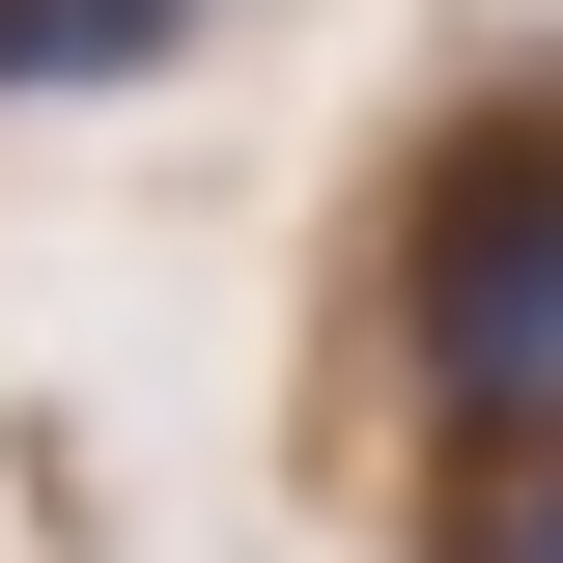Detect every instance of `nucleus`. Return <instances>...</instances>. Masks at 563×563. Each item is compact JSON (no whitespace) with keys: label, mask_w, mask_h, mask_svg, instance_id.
<instances>
[{"label":"nucleus","mask_w":563,"mask_h":563,"mask_svg":"<svg viewBox=\"0 0 563 563\" xmlns=\"http://www.w3.org/2000/svg\"><path fill=\"white\" fill-rule=\"evenodd\" d=\"M395 339L479 451H563V113H479L395 198Z\"/></svg>","instance_id":"nucleus-1"},{"label":"nucleus","mask_w":563,"mask_h":563,"mask_svg":"<svg viewBox=\"0 0 563 563\" xmlns=\"http://www.w3.org/2000/svg\"><path fill=\"white\" fill-rule=\"evenodd\" d=\"M198 0H0V85H141Z\"/></svg>","instance_id":"nucleus-2"},{"label":"nucleus","mask_w":563,"mask_h":563,"mask_svg":"<svg viewBox=\"0 0 563 563\" xmlns=\"http://www.w3.org/2000/svg\"><path fill=\"white\" fill-rule=\"evenodd\" d=\"M479 563H563V451H536V479H507V507H479Z\"/></svg>","instance_id":"nucleus-3"}]
</instances>
